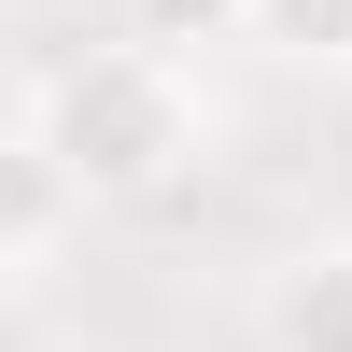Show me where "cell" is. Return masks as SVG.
Returning a JSON list of instances; mask_svg holds the SVG:
<instances>
[{
  "mask_svg": "<svg viewBox=\"0 0 352 352\" xmlns=\"http://www.w3.org/2000/svg\"><path fill=\"white\" fill-rule=\"evenodd\" d=\"M254 43L296 71H352V0H254Z\"/></svg>",
  "mask_w": 352,
  "mask_h": 352,
  "instance_id": "277c9868",
  "label": "cell"
},
{
  "mask_svg": "<svg viewBox=\"0 0 352 352\" xmlns=\"http://www.w3.org/2000/svg\"><path fill=\"white\" fill-rule=\"evenodd\" d=\"M85 212H99V197L71 184V155L43 141V113H0V282H43Z\"/></svg>",
  "mask_w": 352,
  "mask_h": 352,
  "instance_id": "7a4b0ae2",
  "label": "cell"
},
{
  "mask_svg": "<svg viewBox=\"0 0 352 352\" xmlns=\"http://www.w3.org/2000/svg\"><path fill=\"white\" fill-rule=\"evenodd\" d=\"M127 28L169 43V56H197V43H254V0H127Z\"/></svg>",
  "mask_w": 352,
  "mask_h": 352,
  "instance_id": "5b68a950",
  "label": "cell"
},
{
  "mask_svg": "<svg viewBox=\"0 0 352 352\" xmlns=\"http://www.w3.org/2000/svg\"><path fill=\"white\" fill-rule=\"evenodd\" d=\"M28 113H43V141L71 155V184L99 197V212H141V197L197 184V155H212V99H197V56L169 43H85L56 56L43 85H28Z\"/></svg>",
  "mask_w": 352,
  "mask_h": 352,
  "instance_id": "6da1fadb",
  "label": "cell"
},
{
  "mask_svg": "<svg viewBox=\"0 0 352 352\" xmlns=\"http://www.w3.org/2000/svg\"><path fill=\"white\" fill-rule=\"evenodd\" d=\"M0 71H14V56H0Z\"/></svg>",
  "mask_w": 352,
  "mask_h": 352,
  "instance_id": "8992f818",
  "label": "cell"
},
{
  "mask_svg": "<svg viewBox=\"0 0 352 352\" xmlns=\"http://www.w3.org/2000/svg\"><path fill=\"white\" fill-rule=\"evenodd\" d=\"M254 324H268V352H352V240L282 254L268 296H254Z\"/></svg>",
  "mask_w": 352,
  "mask_h": 352,
  "instance_id": "3957f363",
  "label": "cell"
}]
</instances>
